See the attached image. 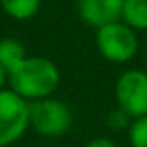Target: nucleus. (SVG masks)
I'll return each instance as SVG.
<instances>
[{
	"label": "nucleus",
	"mask_w": 147,
	"mask_h": 147,
	"mask_svg": "<svg viewBox=\"0 0 147 147\" xmlns=\"http://www.w3.org/2000/svg\"><path fill=\"white\" fill-rule=\"evenodd\" d=\"M95 45L102 58L114 63L130 61L138 52V36L123 21L100 26L95 34Z\"/></svg>",
	"instance_id": "7ed1b4c3"
},
{
	"label": "nucleus",
	"mask_w": 147,
	"mask_h": 147,
	"mask_svg": "<svg viewBox=\"0 0 147 147\" xmlns=\"http://www.w3.org/2000/svg\"><path fill=\"white\" fill-rule=\"evenodd\" d=\"M26 60V50L22 47L21 41L13 37H4L0 39V65L7 73L13 71L21 61Z\"/></svg>",
	"instance_id": "0eeeda50"
},
{
	"label": "nucleus",
	"mask_w": 147,
	"mask_h": 147,
	"mask_svg": "<svg viewBox=\"0 0 147 147\" xmlns=\"http://www.w3.org/2000/svg\"><path fill=\"white\" fill-rule=\"evenodd\" d=\"M6 82H7V71L0 65V91L6 90V88H4V86H6Z\"/></svg>",
	"instance_id": "f8f14e48"
},
{
	"label": "nucleus",
	"mask_w": 147,
	"mask_h": 147,
	"mask_svg": "<svg viewBox=\"0 0 147 147\" xmlns=\"http://www.w3.org/2000/svg\"><path fill=\"white\" fill-rule=\"evenodd\" d=\"M0 6L15 21H28L39 11L41 0H0Z\"/></svg>",
	"instance_id": "6e6552de"
},
{
	"label": "nucleus",
	"mask_w": 147,
	"mask_h": 147,
	"mask_svg": "<svg viewBox=\"0 0 147 147\" xmlns=\"http://www.w3.org/2000/svg\"><path fill=\"white\" fill-rule=\"evenodd\" d=\"M86 147H117V145H115V142H112L110 138H95V140H91Z\"/></svg>",
	"instance_id": "9b49d317"
},
{
	"label": "nucleus",
	"mask_w": 147,
	"mask_h": 147,
	"mask_svg": "<svg viewBox=\"0 0 147 147\" xmlns=\"http://www.w3.org/2000/svg\"><path fill=\"white\" fill-rule=\"evenodd\" d=\"M28 119L30 127L45 138L63 136L73 123L69 106L60 99L47 97L28 102Z\"/></svg>",
	"instance_id": "f03ea898"
},
{
	"label": "nucleus",
	"mask_w": 147,
	"mask_h": 147,
	"mask_svg": "<svg viewBox=\"0 0 147 147\" xmlns=\"http://www.w3.org/2000/svg\"><path fill=\"white\" fill-rule=\"evenodd\" d=\"M129 142L132 147H147V115L132 121L129 129Z\"/></svg>",
	"instance_id": "9d476101"
},
{
	"label": "nucleus",
	"mask_w": 147,
	"mask_h": 147,
	"mask_svg": "<svg viewBox=\"0 0 147 147\" xmlns=\"http://www.w3.org/2000/svg\"><path fill=\"white\" fill-rule=\"evenodd\" d=\"M30 127L28 100L11 90L0 91V147H7L19 140Z\"/></svg>",
	"instance_id": "20e7f679"
},
{
	"label": "nucleus",
	"mask_w": 147,
	"mask_h": 147,
	"mask_svg": "<svg viewBox=\"0 0 147 147\" xmlns=\"http://www.w3.org/2000/svg\"><path fill=\"white\" fill-rule=\"evenodd\" d=\"M121 21L132 30H147V0H125Z\"/></svg>",
	"instance_id": "1a4fd4ad"
},
{
	"label": "nucleus",
	"mask_w": 147,
	"mask_h": 147,
	"mask_svg": "<svg viewBox=\"0 0 147 147\" xmlns=\"http://www.w3.org/2000/svg\"><path fill=\"white\" fill-rule=\"evenodd\" d=\"M125 0H76L78 17L95 30L123 19Z\"/></svg>",
	"instance_id": "423d86ee"
},
{
	"label": "nucleus",
	"mask_w": 147,
	"mask_h": 147,
	"mask_svg": "<svg viewBox=\"0 0 147 147\" xmlns=\"http://www.w3.org/2000/svg\"><path fill=\"white\" fill-rule=\"evenodd\" d=\"M7 84L11 91L28 102L47 99L60 86V69L49 58L26 56L24 61L7 73Z\"/></svg>",
	"instance_id": "f257e3e1"
},
{
	"label": "nucleus",
	"mask_w": 147,
	"mask_h": 147,
	"mask_svg": "<svg viewBox=\"0 0 147 147\" xmlns=\"http://www.w3.org/2000/svg\"><path fill=\"white\" fill-rule=\"evenodd\" d=\"M115 99L121 112L129 117L147 115V73L129 69L115 82Z\"/></svg>",
	"instance_id": "39448f33"
}]
</instances>
